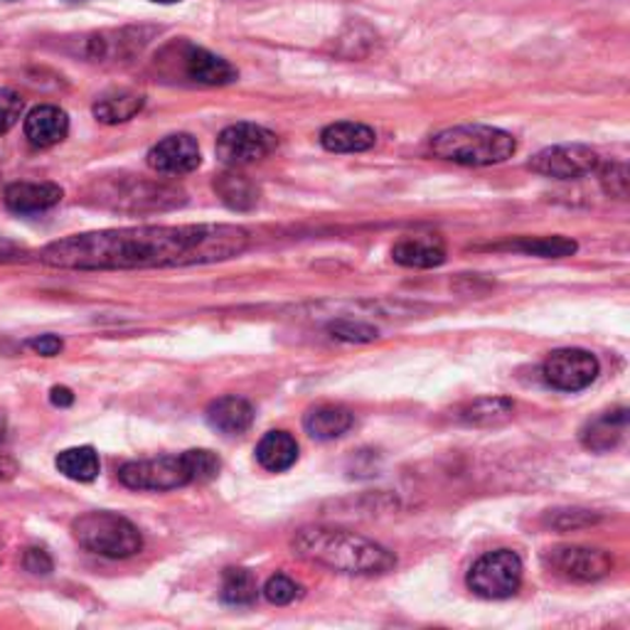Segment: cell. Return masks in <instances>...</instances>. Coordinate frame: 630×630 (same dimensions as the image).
Wrapping results in <instances>:
<instances>
[{"instance_id": "1", "label": "cell", "mask_w": 630, "mask_h": 630, "mask_svg": "<svg viewBox=\"0 0 630 630\" xmlns=\"http://www.w3.org/2000/svg\"><path fill=\"white\" fill-rule=\"evenodd\" d=\"M249 231L237 225L126 227L52 241L40 259L57 269H170L215 264L239 257Z\"/></svg>"}, {"instance_id": "2", "label": "cell", "mask_w": 630, "mask_h": 630, "mask_svg": "<svg viewBox=\"0 0 630 630\" xmlns=\"http://www.w3.org/2000/svg\"><path fill=\"white\" fill-rule=\"evenodd\" d=\"M290 549L308 564L350 576H382L396 567L394 551L341 527H300L290 539Z\"/></svg>"}, {"instance_id": "3", "label": "cell", "mask_w": 630, "mask_h": 630, "mask_svg": "<svg viewBox=\"0 0 630 630\" xmlns=\"http://www.w3.org/2000/svg\"><path fill=\"white\" fill-rule=\"evenodd\" d=\"M431 151L443 161L459 166H498L512 158L518 151L515 135L496 129V126H453L436 133L431 139Z\"/></svg>"}, {"instance_id": "4", "label": "cell", "mask_w": 630, "mask_h": 630, "mask_svg": "<svg viewBox=\"0 0 630 630\" xmlns=\"http://www.w3.org/2000/svg\"><path fill=\"white\" fill-rule=\"evenodd\" d=\"M96 202L102 207L116 212H129V215H141V212H166L186 202L182 190L168 182H155L143 178H106L96 186Z\"/></svg>"}, {"instance_id": "5", "label": "cell", "mask_w": 630, "mask_h": 630, "mask_svg": "<svg viewBox=\"0 0 630 630\" xmlns=\"http://www.w3.org/2000/svg\"><path fill=\"white\" fill-rule=\"evenodd\" d=\"M74 539L86 551L109 557V559H126L139 555L143 547V537L139 527L131 520H126L109 510L86 512L72 522Z\"/></svg>"}, {"instance_id": "6", "label": "cell", "mask_w": 630, "mask_h": 630, "mask_svg": "<svg viewBox=\"0 0 630 630\" xmlns=\"http://www.w3.org/2000/svg\"><path fill=\"white\" fill-rule=\"evenodd\" d=\"M522 559L512 549H496L483 555L468 571V589L488 601L515 596L522 586Z\"/></svg>"}, {"instance_id": "7", "label": "cell", "mask_w": 630, "mask_h": 630, "mask_svg": "<svg viewBox=\"0 0 630 630\" xmlns=\"http://www.w3.org/2000/svg\"><path fill=\"white\" fill-rule=\"evenodd\" d=\"M119 480L131 490H153L166 492L190 486L192 473L186 453L180 455H161L151 461H129L121 465Z\"/></svg>"}, {"instance_id": "8", "label": "cell", "mask_w": 630, "mask_h": 630, "mask_svg": "<svg viewBox=\"0 0 630 630\" xmlns=\"http://www.w3.org/2000/svg\"><path fill=\"white\" fill-rule=\"evenodd\" d=\"M278 148L276 133L257 123H231L217 139V158L227 168H245L269 158Z\"/></svg>"}, {"instance_id": "9", "label": "cell", "mask_w": 630, "mask_h": 630, "mask_svg": "<svg viewBox=\"0 0 630 630\" xmlns=\"http://www.w3.org/2000/svg\"><path fill=\"white\" fill-rule=\"evenodd\" d=\"M601 166L598 153L584 143H561L532 155L527 168L542 178L579 180L596 173Z\"/></svg>"}, {"instance_id": "10", "label": "cell", "mask_w": 630, "mask_h": 630, "mask_svg": "<svg viewBox=\"0 0 630 630\" xmlns=\"http://www.w3.org/2000/svg\"><path fill=\"white\" fill-rule=\"evenodd\" d=\"M601 365L594 353L581 350V347H561L547 355L545 365H542V375L549 387L559 392H581L596 380Z\"/></svg>"}, {"instance_id": "11", "label": "cell", "mask_w": 630, "mask_h": 630, "mask_svg": "<svg viewBox=\"0 0 630 630\" xmlns=\"http://www.w3.org/2000/svg\"><path fill=\"white\" fill-rule=\"evenodd\" d=\"M549 567L571 581H598L610 574L614 557L594 547H557L547 555Z\"/></svg>"}, {"instance_id": "12", "label": "cell", "mask_w": 630, "mask_h": 630, "mask_svg": "<svg viewBox=\"0 0 630 630\" xmlns=\"http://www.w3.org/2000/svg\"><path fill=\"white\" fill-rule=\"evenodd\" d=\"M200 145L190 133H173L148 151V166L161 176H188L200 166Z\"/></svg>"}, {"instance_id": "13", "label": "cell", "mask_w": 630, "mask_h": 630, "mask_svg": "<svg viewBox=\"0 0 630 630\" xmlns=\"http://www.w3.org/2000/svg\"><path fill=\"white\" fill-rule=\"evenodd\" d=\"M178 62L182 72L190 82L205 84V86H225L237 82V70L231 67L225 57L212 55L210 50H202L190 43L178 45Z\"/></svg>"}, {"instance_id": "14", "label": "cell", "mask_w": 630, "mask_h": 630, "mask_svg": "<svg viewBox=\"0 0 630 630\" xmlns=\"http://www.w3.org/2000/svg\"><path fill=\"white\" fill-rule=\"evenodd\" d=\"M62 188L55 182H13L5 190V207L15 215H37L62 202Z\"/></svg>"}, {"instance_id": "15", "label": "cell", "mask_w": 630, "mask_h": 630, "mask_svg": "<svg viewBox=\"0 0 630 630\" xmlns=\"http://www.w3.org/2000/svg\"><path fill=\"white\" fill-rule=\"evenodd\" d=\"M70 133V119L57 106H37L25 119V139L31 141L35 148H52V145L62 143Z\"/></svg>"}, {"instance_id": "16", "label": "cell", "mask_w": 630, "mask_h": 630, "mask_svg": "<svg viewBox=\"0 0 630 630\" xmlns=\"http://www.w3.org/2000/svg\"><path fill=\"white\" fill-rule=\"evenodd\" d=\"M392 259L406 269H433L445 261V247L439 237H404L392 247Z\"/></svg>"}, {"instance_id": "17", "label": "cell", "mask_w": 630, "mask_h": 630, "mask_svg": "<svg viewBox=\"0 0 630 630\" xmlns=\"http://www.w3.org/2000/svg\"><path fill=\"white\" fill-rule=\"evenodd\" d=\"M207 421L225 436H241L254 424V406L241 396H222L207 406Z\"/></svg>"}, {"instance_id": "18", "label": "cell", "mask_w": 630, "mask_h": 630, "mask_svg": "<svg viewBox=\"0 0 630 630\" xmlns=\"http://www.w3.org/2000/svg\"><path fill=\"white\" fill-rule=\"evenodd\" d=\"M628 426V409L626 406H618L614 412H606L596 416L594 421H589L581 431V443L586 445L589 451L606 453L610 449H616L623 439Z\"/></svg>"}, {"instance_id": "19", "label": "cell", "mask_w": 630, "mask_h": 630, "mask_svg": "<svg viewBox=\"0 0 630 630\" xmlns=\"http://www.w3.org/2000/svg\"><path fill=\"white\" fill-rule=\"evenodd\" d=\"M321 143L331 153H362L370 151L377 143V133L370 126L357 121H337L325 126L321 133Z\"/></svg>"}, {"instance_id": "20", "label": "cell", "mask_w": 630, "mask_h": 630, "mask_svg": "<svg viewBox=\"0 0 630 630\" xmlns=\"http://www.w3.org/2000/svg\"><path fill=\"white\" fill-rule=\"evenodd\" d=\"M353 424H355L353 412L335 404L316 406V409H310L304 419L308 436L316 441L341 439V436L353 429Z\"/></svg>"}, {"instance_id": "21", "label": "cell", "mask_w": 630, "mask_h": 630, "mask_svg": "<svg viewBox=\"0 0 630 630\" xmlns=\"http://www.w3.org/2000/svg\"><path fill=\"white\" fill-rule=\"evenodd\" d=\"M257 461L271 473H284L298 461V443L288 431H269L257 445Z\"/></svg>"}, {"instance_id": "22", "label": "cell", "mask_w": 630, "mask_h": 630, "mask_svg": "<svg viewBox=\"0 0 630 630\" xmlns=\"http://www.w3.org/2000/svg\"><path fill=\"white\" fill-rule=\"evenodd\" d=\"M215 192L229 210L247 212L259 202V188L239 168H231L215 180Z\"/></svg>"}, {"instance_id": "23", "label": "cell", "mask_w": 630, "mask_h": 630, "mask_svg": "<svg viewBox=\"0 0 630 630\" xmlns=\"http://www.w3.org/2000/svg\"><path fill=\"white\" fill-rule=\"evenodd\" d=\"M143 109V96L129 92V90H116L96 99L94 116L102 123H123L133 119L135 114Z\"/></svg>"}, {"instance_id": "24", "label": "cell", "mask_w": 630, "mask_h": 630, "mask_svg": "<svg viewBox=\"0 0 630 630\" xmlns=\"http://www.w3.org/2000/svg\"><path fill=\"white\" fill-rule=\"evenodd\" d=\"M515 404L506 396H480V400L465 404L459 412V419L468 426H498L508 421Z\"/></svg>"}, {"instance_id": "25", "label": "cell", "mask_w": 630, "mask_h": 630, "mask_svg": "<svg viewBox=\"0 0 630 630\" xmlns=\"http://www.w3.org/2000/svg\"><path fill=\"white\" fill-rule=\"evenodd\" d=\"M57 471L67 476L70 480L90 483L99 476V453H96L92 445H76V449H67L57 455Z\"/></svg>"}, {"instance_id": "26", "label": "cell", "mask_w": 630, "mask_h": 630, "mask_svg": "<svg viewBox=\"0 0 630 630\" xmlns=\"http://www.w3.org/2000/svg\"><path fill=\"white\" fill-rule=\"evenodd\" d=\"M498 249H510V251H520V254L527 257H542V259H564L576 254V241L569 237H522L510 241V245H502Z\"/></svg>"}, {"instance_id": "27", "label": "cell", "mask_w": 630, "mask_h": 630, "mask_svg": "<svg viewBox=\"0 0 630 630\" xmlns=\"http://www.w3.org/2000/svg\"><path fill=\"white\" fill-rule=\"evenodd\" d=\"M259 596L257 576L249 569H227L222 576V601L227 606H251Z\"/></svg>"}, {"instance_id": "28", "label": "cell", "mask_w": 630, "mask_h": 630, "mask_svg": "<svg viewBox=\"0 0 630 630\" xmlns=\"http://www.w3.org/2000/svg\"><path fill=\"white\" fill-rule=\"evenodd\" d=\"M547 527L559 530V532H571V530H584L598 522L596 512H589L584 508H557L549 510L545 518H542Z\"/></svg>"}, {"instance_id": "29", "label": "cell", "mask_w": 630, "mask_h": 630, "mask_svg": "<svg viewBox=\"0 0 630 630\" xmlns=\"http://www.w3.org/2000/svg\"><path fill=\"white\" fill-rule=\"evenodd\" d=\"M328 333L335 341H343V343H375L377 337H380V331H377L375 325L370 323H362V321H353V318H337V321L328 323Z\"/></svg>"}, {"instance_id": "30", "label": "cell", "mask_w": 630, "mask_h": 630, "mask_svg": "<svg viewBox=\"0 0 630 630\" xmlns=\"http://www.w3.org/2000/svg\"><path fill=\"white\" fill-rule=\"evenodd\" d=\"M186 459L192 473V483H207L212 478H217V473L222 468L219 459L207 449H192L186 451Z\"/></svg>"}, {"instance_id": "31", "label": "cell", "mask_w": 630, "mask_h": 630, "mask_svg": "<svg viewBox=\"0 0 630 630\" xmlns=\"http://www.w3.org/2000/svg\"><path fill=\"white\" fill-rule=\"evenodd\" d=\"M264 596L269 604L274 606H288L300 596V586L294 579H288L286 574H276L266 581L264 586Z\"/></svg>"}, {"instance_id": "32", "label": "cell", "mask_w": 630, "mask_h": 630, "mask_svg": "<svg viewBox=\"0 0 630 630\" xmlns=\"http://www.w3.org/2000/svg\"><path fill=\"white\" fill-rule=\"evenodd\" d=\"M601 186L608 192L610 198L626 200L630 190V178L626 163H610L604 170H601Z\"/></svg>"}, {"instance_id": "33", "label": "cell", "mask_w": 630, "mask_h": 630, "mask_svg": "<svg viewBox=\"0 0 630 630\" xmlns=\"http://www.w3.org/2000/svg\"><path fill=\"white\" fill-rule=\"evenodd\" d=\"M23 96L13 90H0V135L8 133L23 116Z\"/></svg>"}, {"instance_id": "34", "label": "cell", "mask_w": 630, "mask_h": 630, "mask_svg": "<svg viewBox=\"0 0 630 630\" xmlns=\"http://www.w3.org/2000/svg\"><path fill=\"white\" fill-rule=\"evenodd\" d=\"M23 564H25V569L31 571V574H35V576H47V574H50V571L55 569L52 557L47 555L45 549H37V547H31V549L25 551Z\"/></svg>"}, {"instance_id": "35", "label": "cell", "mask_w": 630, "mask_h": 630, "mask_svg": "<svg viewBox=\"0 0 630 630\" xmlns=\"http://www.w3.org/2000/svg\"><path fill=\"white\" fill-rule=\"evenodd\" d=\"M31 350L37 353V355H43V357H55V355H60L62 353V337H57V335H40V337H33L31 343Z\"/></svg>"}, {"instance_id": "36", "label": "cell", "mask_w": 630, "mask_h": 630, "mask_svg": "<svg viewBox=\"0 0 630 630\" xmlns=\"http://www.w3.org/2000/svg\"><path fill=\"white\" fill-rule=\"evenodd\" d=\"M50 400L55 406H70L74 402V394L72 390H67V387H55L50 392Z\"/></svg>"}, {"instance_id": "37", "label": "cell", "mask_w": 630, "mask_h": 630, "mask_svg": "<svg viewBox=\"0 0 630 630\" xmlns=\"http://www.w3.org/2000/svg\"><path fill=\"white\" fill-rule=\"evenodd\" d=\"M153 3H163V5H170V3H178V0H153Z\"/></svg>"}, {"instance_id": "38", "label": "cell", "mask_w": 630, "mask_h": 630, "mask_svg": "<svg viewBox=\"0 0 630 630\" xmlns=\"http://www.w3.org/2000/svg\"><path fill=\"white\" fill-rule=\"evenodd\" d=\"M0 439H3V421H0Z\"/></svg>"}]
</instances>
